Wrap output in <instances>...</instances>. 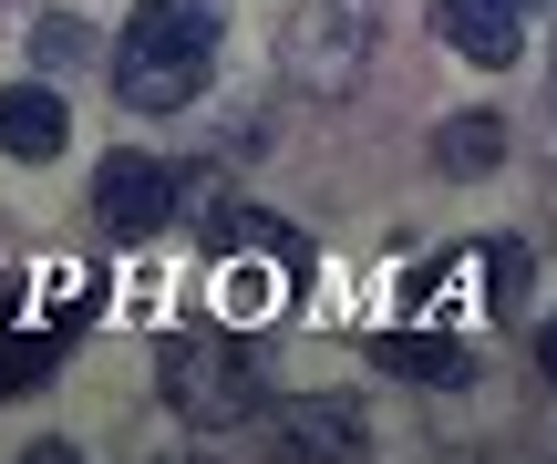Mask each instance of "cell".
<instances>
[{
    "label": "cell",
    "instance_id": "obj_10",
    "mask_svg": "<svg viewBox=\"0 0 557 464\" xmlns=\"http://www.w3.org/2000/svg\"><path fill=\"white\" fill-rule=\"evenodd\" d=\"M62 362V330H0V392H32Z\"/></svg>",
    "mask_w": 557,
    "mask_h": 464
},
{
    "label": "cell",
    "instance_id": "obj_15",
    "mask_svg": "<svg viewBox=\"0 0 557 464\" xmlns=\"http://www.w3.org/2000/svg\"><path fill=\"white\" fill-rule=\"evenodd\" d=\"M455 464H485V454H455Z\"/></svg>",
    "mask_w": 557,
    "mask_h": 464
},
{
    "label": "cell",
    "instance_id": "obj_13",
    "mask_svg": "<svg viewBox=\"0 0 557 464\" xmlns=\"http://www.w3.org/2000/svg\"><path fill=\"white\" fill-rule=\"evenodd\" d=\"M537 372H547V383H557V321L537 330Z\"/></svg>",
    "mask_w": 557,
    "mask_h": 464
},
{
    "label": "cell",
    "instance_id": "obj_12",
    "mask_svg": "<svg viewBox=\"0 0 557 464\" xmlns=\"http://www.w3.org/2000/svg\"><path fill=\"white\" fill-rule=\"evenodd\" d=\"M21 464H83V454H73V444H52V434H41V444L21 454Z\"/></svg>",
    "mask_w": 557,
    "mask_h": 464
},
{
    "label": "cell",
    "instance_id": "obj_9",
    "mask_svg": "<svg viewBox=\"0 0 557 464\" xmlns=\"http://www.w3.org/2000/svg\"><path fill=\"white\" fill-rule=\"evenodd\" d=\"M372 351L403 372V383H465V372H475V362H465V341H444V330H382Z\"/></svg>",
    "mask_w": 557,
    "mask_h": 464
},
{
    "label": "cell",
    "instance_id": "obj_14",
    "mask_svg": "<svg viewBox=\"0 0 557 464\" xmlns=\"http://www.w3.org/2000/svg\"><path fill=\"white\" fill-rule=\"evenodd\" d=\"M165 464H207V454H165Z\"/></svg>",
    "mask_w": 557,
    "mask_h": 464
},
{
    "label": "cell",
    "instance_id": "obj_2",
    "mask_svg": "<svg viewBox=\"0 0 557 464\" xmlns=\"http://www.w3.org/2000/svg\"><path fill=\"white\" fill-rule=\"evenodd\" d=\"M227 0H145L114 41V93L145 103V114H176L186 93L207 83V52H218Z\"/></svg>",
    "mask_w": 557,
    "mask_h": 464
},
{
    "label": "cell",
    "instance_id": "obj_4",
    "mask_svg": "<svg viewBox=\"0 0 557 464\" xmlns=\"http://www.w3.org/2000/svg\"><path fill=\"white\" fill-rule=\"evenodd\" d=\"M176 206H186V176H176L165 155H103V176H94V217H103V238H114V248L156 238Z\"/></svg>",
    "mask_w": 557,
    "mask_h": 464
},
{
    "label": "cell",
    "instance_id": "obj_5",
    "mask_svg": "<svg viewBox=\"0 0 557 464\" xmlns=\"http://www.w3.org/2000/svg\"><path fill=\"white\" fill-rule=\"evenodd\" d=\"M361 403L351 392H310V403L269 413V464H361Z\"/></svg>",
    "mask_w": 557,
    "mask_h": 464
},
{
    "label": "cell",
    "instance_id": "obj_11",
    "mask_svg": "<svg viewBox=\"0 0 557 464\" xmlns=\"http://www.w3.org/2000/svg\"><path fill=\"white\" fill-rule=\"evenodd\" d=\"M527 279H537L527 238H485V300H496V310H517V300H527Z\"/></svg>",
    "mask_w": 557,
    "mask_h": 464
},
{
    "label": "cell",
    "instance_id": "obj_6",
    "mask_svg": "<svg viewBox=\"0 0 557 464\" xmlns=\"http://www.w3.org/2000/svg\"><path fill=\"white\" fill-rule=\"evenodd\" d=\"M434 32L455 41L465 62H485V73H506V62L527 52V0H434Z\"/></svg>",
    "mask_w": 557,
    "mask_h": 464
},
{
    "label": "cell",
    "instance_id": "obj_3",
    "mask_svg": "<svg viewBox=\"0 0 557 464\" xmlns=\"http://www.w3.org/2000/svg\"><path fill=\"white\" fill-rule=\"evenodd\" d=\"M361 52H372V11H361V0H299L289 32H278V62H289V83H310V93H351Z\"/></svg>",
    "mask_w": 557,
    "mask_h": 464
},
{
    "label": "cell",
    "instance_id": "obj_1",
    "mask_svg": "<svg viewBox=\"0 0 557 464\" xmlns=\"http://www.w3.org/2000/svg\"><path fill=\"white\" fill-rule=\"evenodd\" d=\"M156 383H165V403H176L186 424L227 434V424H259L269 413L278 362H269V341H238V330H165Z\"/></svg>",
    "mask_w": 557,
    "mask_h": 464
},
{
    "label": "cell",
    "instance_id": "obj_7",
    "mask_svg": "<svg viewBox=\"0 0 557 464\" xmlns=\"http://www.w3.org/2000/svg\"><path fill=\"white\" fill-rule=\"evenodd\" d=\"M62 135H73V114H62L52 83H11V93H0V155H11V165L62 155Z\"/></svg>",
    "mask_w": 557,
    "mask_h": 464
},
{
    "label": "cell",
    "instance_id": "obj_8",
    "mask_svg": "<svg viewBox=\"0 0 557 464\" xmlns=\"http://www.w3.org/2000/svg\"><path fill=\"white\" fill-rule=\"evenodd\" d=\"M434 165L444 176H496L506 165V124L496 114H444L434 124Z\"/></svg>",
    "mask_w": 557,
    "mask_h": 464
}]
</instances>
